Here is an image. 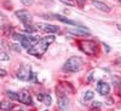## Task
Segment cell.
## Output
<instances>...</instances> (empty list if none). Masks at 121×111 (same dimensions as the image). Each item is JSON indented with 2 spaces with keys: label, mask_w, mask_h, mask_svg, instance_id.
<instances>
[{
  "label": "cell",
  "mask_w": 121,
  "mask_h": 111,
  "mask_svg": "<svg viewBox=\"0 0 121 111\" xmlns=\"http://www.w3.org/2000/svg\"><path fill=\"white\" fill-rule=\"evenodd\" d=\"M7 75V73L5 71L4 69H0V76H6Z\"/></svg>",
  "instance_id": "7402d4cb"
},
{
  "label": "cell",
  "mask_w": 121,
  "mask_h": 111,
  "mask_svg": "<svg viewBox=\"0 0 121 111\" xmlns=\"http://www.w3.org/2000/svg\"><path fill=\"white\" fill-rule=\"evenodd\" d=\"M10 57L5 53V52H0V60H9Z\"/></svg>",
  "instance_id": "d6986e66"
},
{
  "label": "cell",
  "mask_w": 121,
  "mask_h": 111,
  "mask_svg": "<svg viewBox=\"0 0 121 111\" xmlns=\"http://www.w3.org/2000/svg\"><path fill=\"white\" fill-rule=\"evenodd\" d=\"M18 111H24V110H18Z\"/></svg>",
  "instance_id": "d4e9b609"
},
{
  "label": "cell",
  "mask_w": 121,
  "mask_h": 111,
  "mask_svg": "<svg viewBox=\"0 0 121 111\" xmlns=\"http://www.w3.org/2000/svg\"><path fill=\"white\" fill-rule=\"evenodd\" d=\"M68 33L73 34V35H87V34H90V32L84 27H76L75 29H69Z\"/></svg>",
  "instance_id": "30bf717a"
},
{
  "label": "cell",
  "mask_w": 121,
  "mask_h": 111,
  "mask_svg": "<svg viewBox=\"0 0 121 111\" xmlns=\"http://www.w3.org/2000/svg\"><path fill=\"white\" fill-rule=\"evenodd\" d=\"M18 102L22 103L24 105H33V99H32V95L28 90L23 89L18 93Z\"/></svg>",
  "instance_id": "ba28073f"
},
{
  "label": "cell",
  "mask_w": 121,
  "mask_h": 111,
  "mask_svg": "<svg viewBox=\"0 0 121 111\" xmlns=\"http://www.w3.org/2000/svg\"><path fill=\"white\" fill-rule=\"evenodd\" d=\"M44 111H48V110H44Z\"/></svg>",
  "instance_id": "484cf974"
},
{
  "label": "cell",
  "mask_w": 121,
  "mask_h": 111,
  "mask_svg": "<svg viewBox=\"0 0 121 111\" xmlns=\"http://www.w3.org/2000/svg\"><path fill=\"white\" fill-rule=\"evenodd\" d=\"M38 99L40 100V102H43L45 105H47V106H50V105H51V103H52V99H51V97H50L48 94L39 93L38 94Z\"/></svg>",
  "instance_id": "7c38bea8"
},
{
  "label": "cell",
  "mask_w": 121,
  "mask_h": 111,
  "mask_svg": "<svg viewBox=\"0 0 121 111\" xmlns=\"http://www.w3.org/2000/svg\"><path fill=\"white\" fill-rule=\"evenodd\" d=\"M69 105V100L67 97H58V107L59 109H67Z\"/></svg>",
  "instance_id": "9a60e30c"
},
{
  "label": "cell",
  "mask_w": 121,
  "mask_h": 111,
  "mask_svg": "<svg viewBox=\"0 0 121 111\" xmlns=\"http://www.w3.org/2000/svg\"><path fill=\"white\" fill-rule=\"evenodd\" d=\"M32 68H30V65H22L21 68H19L17 70V78H19L21 81H30V78H32Z\"/></svg>",
  "instance_id": "5b68a950"
},
{
  "label": "cell",
  "mask_w": 121,
  "mask_h": 111,
  "mask_svg": "<svg viewBox=\"0 0 121 111\" xmlns=\"http://www.w3.org/2000/svg\"><path fill=\"white\" fill-rule=\"evenodd\" d=\"M55 18H56V19H58V21H60V22H63V23H67V24H72V25H78V24H79L76 21L69 19V18L63 17V16H60V15H55Z\"/></svg>",
  "instance_id": "5bb4252c"
},
{
  "label": "cell",
  "mask_w": 121,
  "mask_h": 111,
  "mask_svg": "<svg viewBox=\"0 0 121 111\" xmlns=\"http://www.w3.org/2000/svg\"><path fill=\"white\" fill-rule=\"evenodd\" d=\"M21 3L26 6H30V5L34 4V0H21Z\"/></svg>",
  "instance_id": "ac0fdd59"
},
{
  "label": "cell",
  "mask_w": 121,
  "mask_h": 111,
  "mask_svg": "<svg viewBox=\"0 0 121 111\" xmlns=\"http://www.w3.org/2000/svg\"><path fill=\"white\" fill-rule=\"evenodd\" d=\"M53 41H55V36H52V35L46 36V37H44V39H41V40H39V41H38L34 46H32L30 48H28V53H29L30 56H34V57H38V58L43 57L44 53L47 51L48 46L51 45Z\"/></svg>",
  "instance_id": "6da1fadb"
},
{
  "label": "cell",
  "mask_w": 121,
  "mask_h": 111,
  "mask_svg": "<svg viewBox=\"0 0 121 111\" xmlns=\"http://www.w3.org/2000/svg\"><path fill=\"white\" fill-rule=\"evenodd\" d=\"M75 1L78 3V5H79V6H84V4H85L86 0H75Z\"/></svg>",
  "instance_id": "44dd1931"
},
{
  "label": "cell",
  "mask_w": 121,
  "mask_h": 111,
  "mask_svg": "<svg viewBox=\"0 0 121 111\" xmlns=\"http://www.w3.org/2000/svg\"><path fill=\"white\" fill-rule=\"evenodd\" d=\"M16 17L21 21L24 25H29L30 23H32V15L29 13V11H27V10H19V11H16Z\"/></svg>",
  "instance_id": "8992f818"
},
{
  "label": "cell",
  "mask_w": 121,
  "mask_h": 111,
  "mask_svg": "<svg viewBox=\"0 0 121 111\" xmlns=\"http://www.w3.org/2000/svg\"><path fill=\"white\" fill-rule=\"evenodd\" d=\"M119 1H120V3H121V0H119Z\"/></svg>",
  "instance_id": "4316f807"
},
{
  "label": "cell",
  "mask_w": 121,
  "mask_h": 111,
  "mask_svg": "<svg viewBox=\"0 0 121 111\" xmlns=\"http://www.w3.org/2000/svg\"><path fill=\"white\" fill-rule=\"evenodd\" d=\"M35 28H36V30H41L44 33H50V34L59 32V27L52 25V24H45V23H39L35 25Z\"/></svg>",
  "instance_id": "52a82bcc"
},
{
  "label": "cell",
  "mask_w": 121,
  "mask_h": 111,
  "mask_svg": "<svg viewBox=\"0 0 121 111\" xmlns=\"http://www.w3.org/2000/svg\"><path fill=\"white\" fill-rule=\"evenodd\" d=\"M59 1H62L63 4H67V5H70V6H73V3L70 1V0H59Z\"/></svg>",
  "instance_id": "ffe728a7"
},
{
  "label": "cell",
  "mask_w": 121,
  "mask_h": 111,
  "mask_svg": "<svg viewBox=\"0 0 121 111\" xmlns=\"http://www.w3.org/2000/svg\"><path fill=\"white\" fill-rule=\"evenodd\" d=\"M93 97H95V94H93L92 90H87V92H85V94H84L85 100H91V99H93Z\"/></svg>",
  "instance_id": "2e32d148"
},
{
  "label": "cell",
  "mask_w": 121,
  "mask_h": 111,
  "mask_svg": "<svg viewBox=\"0 0 121 111\" xmlns=\"http://www.w3.org/2000/svg\"><path fill=\"white\" fill-rule=\"evenodd\" d=\"M116 27H117V29H119V30H121V24H117Z\"/></svg>",
  "instance_id": "cb8c5ba5"
},
{
  "label": "cell",
  "mask_w": 121,
  "mask_h": 111,
  "mask_svg": "<svg viewBox=\"0 0 121 111\" xmlns=\"http://www.w3.org/2000/svg\"><path fill=\"white\" fill-rule=\"evenodd\" d=\"M91 4H92L97 10H100V11H103V12H109L110 11V7L105 4H103L102 1H98V0H92L91 1Z\"/></svg>",
  "instance_id": "8fae6325"
},
{
  "label": "cell",
  "mask_w": 121,
  "mask_h": 111,
  "mask_svg": "<svg viewBox=\"0 0 121 111\" xmlns=\"http://www.w3.org/2000/svg\"><path fill=\"white\" fill-rule=\"evenodd\" d=\"M7 95L11 98V99H13V100H18V93H15V92H12V90H7Z\"/></svg>",
  "instance_id": "e0dca14e"
},
{
  "label": "cell",
  "mask_w": 121,
  "mask_h": 111,
  "mask_svg": "<svg viewBox=\"0 0 121 111\" xmlns=\"http://www.w3.org/2000/svg\"><path fill=\"white\" fill-rule=\"evenodd\" d=\"M13 39L18 40L24 48H30L39 41L36 37L29 36V35H21V34H13Z\"/></svg>",
  "instance_id": "277c9868"
},
{
  "label": "cell",
  "mask_w": 121,
  "mask_h": 111,
  "mask_svg": "<svg viewBox=\"0 0 121 111\" xmlns=\"http://www.w3.org/2000/svg\"><path fill=\"white\" fill-rule=\"evenodd\" d=\"M78 45H79V48L88 56H97L98 53V46L92 40H80Z\"/></svg>",
  "instance_id": "7a4b0ae2"
},
{
  "label": "cell",
  "mask_w": 121,
  "mask_h": 111,
  "mask_svg": "<svg viewBox=\"0 0 121 111\" xmlns=\"http://www.w3.org/2000/svg\"><path fill=\"white\" fill-rule=\"evenodd\" d=\"M100 106V103L99 102H95L93 103V107H99Z\"/></svg>",
  "instance_id": "603a6c76"
},
{
  "label": "cell",
  "mask_w": 121,
  "mask_h": 111,
  "mask_svg": "<svg viewBox=\"0 0 121 111\" xmlns=\"http://www.w3.org/2000/svg\"><path fill=\"white\" fill-rule=\"evenodd\" d=\"M97 92L100 95H107L110 92V86L105 81H98L97 82Z\"/></svg>",
  "instance_id": "9c48e42d"
},
{
  "label": "cell",
  "mask_w": 121,
  "mask_h": 111,
  "mask_svg": "<svg viewBox=\"0 0 121 111\" xmlns=\"http://www.w3.org/2000/svg\"><path fill=\"white\" fill-rule=\"evenodd\" d=\"M63 69L68 73H78L82 69V59L80 57H70L64 63Z\"/></svg>",
  "instance_id": "3957f363"
},
{
  "label": "cell",
  "mask_w": 121,
  "mask_h": 111,
  "mask_svg": "<svg viewBox=\"0 0 121 111\" xmlns=\"http://www.w3.org/2000/svg\"><path fill=\"white\" fill-rule=\"evenodd\" d=\"M13 107H15V104L9 102V100H3V102L0 103V110H3V111H10Z\"/></svg>",
  "instance_id": "4fadbf2b"
}]
</instances>
